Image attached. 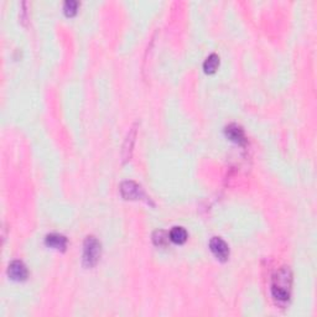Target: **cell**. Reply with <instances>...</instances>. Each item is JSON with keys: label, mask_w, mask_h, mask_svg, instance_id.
I'll use <instances>...</instances> for the list:
<instances>
[{"label": "cell", "mask_w": 317, "mask_h": 317, "mask_svg": "<svg viewBox=\"0 0 317 317\" xmlns=\"http://www.w3.org/2000/svg\"><path fill=\"white\" fill-rule=\"evenodd\" d=\"M293 274L288 267H284L273 276L271 283V295L280 304H285L290 299Z\"/></svg>", "instance_id": "6da1fadb"}, {"label": "cell", "mask_w": 317, "mask_h": 317, "mask_svg": "<svg viewBox=\"0 0 317 317\" xmlns=\"http://www.w3.org/2000/svg\"><path fill=\"white\" fill-rule=\"evenodd\" d=\"M100 243L96 237H87L83 244V264L87 268L95 267L100 257Z\"/></svg>", "instance_id": "7a4b0ae2"}, {"label": "cell", "mask_w": 317, "mask_h": 317, "mask_svg": "<svg viewBox=\"0 0 317 317\" xmlns=\"http://www.w3.org/2000/svg\"><path fill=\"white\" fill-rule=\"evenodd\" d=\"M121 194L125 199H145L147 201V197L145 196L142 187L134 182V181H124L121 185ZM149 202V201H147Z\"/></svg>", "instance_id": "3957f363"}, {"label": "cell", "mask_w": 317, "mask_h": 317, "mask_svg": "<svg viewBox=\"0 0 317 317\" xmlns=\"http://www.w3.org/2000/svg\"><path fill=\"white\" fill-rule=\"evenodd\" d=\"M210 248L218 260H220V262H225V260L228 259L229 257L228 244L225 243L222 238H219V237H213V238L210 241Z\"/></svg>", "instance_id": "277c9868"}, {"label": "cell", "mask_w": 317, "mask_h": 317, "mask_svg": "<svg viewBox=\"0 0 317 317\" xmlns=\"http://www.w3.org/2000/svg\"><path fill=\"white\" fill-rule=\"evenodd\" d=\"M8 274L10 279L15 281H23L27 278V269L25 264L20 260H14L10 265H9Z\"/></svg>", "instance_id": "5b68a950"}, {"label": "cell", "mask_w": 317, "mask_h": 317, "mask_svg": "<svg viewBox=\"0 0 317 317\" xmlns=\"http://www.w3.org/2000/svg\"><path fill=\"white\" fill-rule=\"evenodd\" d=\"M225 135H227L232 142L237 143V144L239 145H244L246 143L244 130L238 124H229V125L225 128Z\"/></svg>", "instance_id": "8992f818"}, {"label": "cell", "mask_w": 317, "mask_h": 317, "mask_svg": "<svg viewBox=\"0 0 317 317\" xmlns=\"http://www.w3.org/2000/svg\"><path fill=\"white\" fill-rule=\"evenodd\" d=\"M46 244L56 250H65L67 246V239L65 236L57 233H51L46 236Z\"/></svg>", "instance_id": "52a82bcc"}, {"label": "cell", "mask_w": 317, "mask_h": 317, "mask_svg": "<svg viewBox=\"0 0 317 317\" xmlns=\"http://www.w3.org/2000/svg\"><path fill=\"white\" fill-rule=\"evenodd\" d=\"M135 137H137V128H135V126H133V128H131V130L129 131L125 143H124V146H123L124 161H126L130 159L131 151H133L134 143H135Z\"/></svg>", "instance_id": "ba28073f"}, {"label": "cell", "mask_w": 317, "mask_h": 317, "mask_svg": "<svg viewBox=\"0 0 317 317\" xmlns=\"http://www.w3.org/2000/svg\"><path fill=\"white\" fill-rule=\"evenodd\" d=\"M170 239L176 244H182L187 241V232L184 227H173L170 231Z\"/></svg>", "instance_id": "9c48e42d"}, {"label": "cell", "mask_w": 317, "mask_h": 317, "mask_svg": "<svg viewBox=\"0 0 317 317\" xmlns=\"http://www.w3.org/2000/svg\"><path fill=\"white\" fill-rule=\"evenodd\" d=\"M218 66H219V57L216 53H212L206 58L205 63H203V70H205L206 73H215L217 71Z\"/></svg>", "instance_id": "30bf717a"}, {"label": "cell", "mask_w": 317, "mask_h": 317, "mask_svg": "<svg viewBox=\"0 0 317 317\" xmlns=\"http://www.w3.org/2000/svg\"><path fill=\"white\" fill-rule=\"evenodd\" d=\"M152 241L156 245L159 246H166L169 242V234L165 231H155L152 234Z\"/></svg>", "instance_id": "8fae6325"}, {"label": "cell", "mask_w": 317, "mask_h": 317, "mask_svg": "<svg viewBox=\"0 0 317 317\" xmlns=\"http://www.w3.org/2000/svg\"><path fill=\"white\" fill-rule=\"evenodd\" d=\"M77 9H78V1H76V0H67L63 5V10L67 16L76 15Z\"/></svg>", "instance_id": "7c38bea8"}]
</instances>
